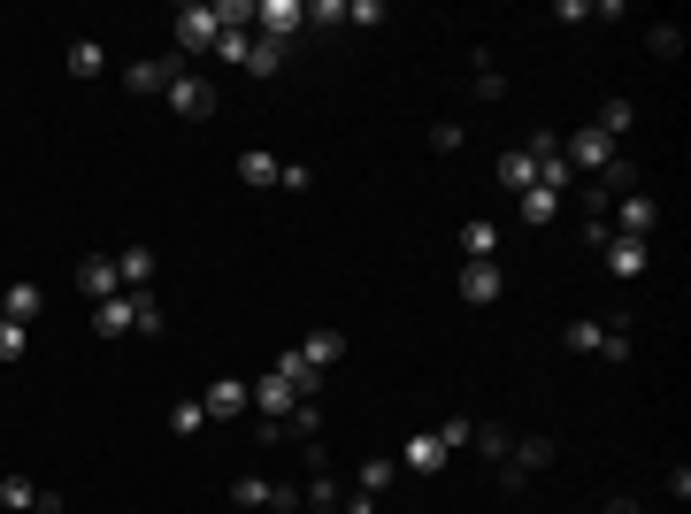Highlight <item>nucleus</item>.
I'll return each instance as SVG.
<instances>
[{
  "mask_svg": "<svg viewBox=\"0 0 691 514\" xmlns=\"http://www.w3.org/2000/svg\"><path fill=\"white\" fill-rule=\"evenodd\" d=\"M346 23H384V0H346Z\"/></svg>",
  "mask_w": 691,
  "mask_h": 514,
  "instance_id": "a19ab883",
  "label": "nucleus"
},
{
  "mask_svg": "<svg viewBox=\"0 0 691 514\" xmlns=\"http://www.w3.org/2000/svg\"><path fill=\"white\" fill-rule=\"evenodd\" d=\"M93 331H100V339H124V331H131V292H116V300H93Z\"/></svg>",
  "mask_w": 691,
  "mask_h": 514,
  "instance_id": "412c9836",
  "label": "nucleus"
},
{
  "mask_svg": "<svg viewBox=\"0 0 691 514\" xmlns=\"http://www.w3.org/2000/svg\"><path fill=\"white\" fill-rule=\"evenodd\" d=\"M246 392H254V415H262V422H285V415L300 407V392H293V384H285L277 368H269L262 384H246Z\"/></svg>",
  "mask_w": 691,
  "mask_h": 514,
  "instance_id": "f8f14e48",
  "label": "nucleus"
},
{
  "mask_svg": "<svg viewBox=\"0 0 691 514\" xmlns=\"http://www.w3.org/2000/svg\"><path fill=\"white\" fill-rule=\"evenodd\" d=\"M308 507H316V514H339V507H346V492L331 484V476H323V469L308 476Z\"/></svg>",
  "mask_w": 691,
  "mask_h": 514,
  "instance_id": "72a5a7b5",
  "label": "nucleus"
},
{
  "mask_svg": "<svg viewBox=\"0 0 691 514\" xmlns=\"http://www.w3.org/2000/svg\"><path fill=\"white\" fill-rule=\"evenodd\" d=\"M607 207H615V223H607L615 238H653V231H661V200H653V192H623V200H607Z\"/></svg>",
  "mask_w": 691,
  "mask_h": 514,
  "instance_id": "7ed1b4c3",
  "label": "nucleus"
},
{
  "mask_svg": "<svg viewBox=\"0 0 691 514\" xmlns=\"http://www.w3.org/2000/svg\"><path fill=\"white\" fill-rule=\"evenodd\" d=\"M215 0H184L177 8V62H192V54H215Z\"/></svg>",
  "mask_w": 691,
  "mask_h": 514,
  "instance_id": "f257e3e1",
  "label": "nucleus"
},
{
  "mask_svg": "<svg viewBox=\"0 0 691 514\" xmlns=\"http://www.w3.org/2000/svg\"><path fill=\"white\" fill-rule=\"evenodd\" d=\"M469 100H477V108H500V100H508V77L492 69V54H477V85H469Z\"/></svg>",
  "mask_w": 691,
  "mask_h": 514,
  "instance_id": "5701e85b",
  "label": "nucleus"
},
{
  "mask_svg": "<svg viewBox=\"0 0 691 514\" xmlns=\"http://www.w3.org/2000/svg\"><path fill=\"white\" fill-rule=\"evenodd\" d=\"M392 484H400V461H392V453H369L361 476H353V492H369V500H384Z\"/></svg>",
  "mask_w": 691,
  "mask_h": 514,
  "instance_id": "6ab92c4d",
  "label": "nucleus"
},
{
  "mask_svg": "<svg viewBox=\"0 0 691 514\" xmlns=\"http://www.w3.org/2000/svg\"><path fill=\"white\" fill-rule=\"evenodd\" d=\"M23 345H31V323H8L0 315V361H23Z\"/></svg>",
  "mask_w": 691,
  "mask_h": 514,
  "instance_id": "58836bf2",
  "label": "nucleus"
},
{
  "mask_svg": "<svg viewBox=\"0 0 691 514\" xmlns=\"http://www.w3.org/2000/svg\"><path fill=\"white\" fill-rule=\"evenodd\" d=\"M646 46H653L661 62H677V54H684V31H677V23H653V31H646Z\"/></svg>",
  "mask_w": 691,
  "mask_h": 514,
  "instance_id": "e433bc0d",
  "label": "nucleus"
},
{
  "mask_svg": "<svg viewBox=\"0 0 691 514\" xmlns=\"http://www.w3.org/2000/svg\"><path fill=\"white\" fill-rule=\"evenodd\" d=\"M231 507H300V492H293V484H269V476H238V484H231Z\"/></svg>",
  "mask_w": 691,
  "mask_h": 514,
  "instance_id": "1a4fd4ad",
  "label": "nucleus"
},
{
  "mask_svg": "<svg viewBox=\"0 0 691 514\" xmlns=\"http://www.w3.org/2000/svg\"><path fill=\"white\" fill-rule=\"evenodd\" d=\"M469 446H477V453H485V461L500 469V461L515 453V430H508V422H477V438H469Z\"/></svg>",
  "mask_w": 691,
  "mask_h": 514,
  "instance_id": "b1692460",
  "label": "nucleus"
},
{
  "mask_svg": "<svg viewBox=\"0 0 691 514\" xmlns=\"http://www.w3.org/2000/svg\"><path fill=\"white\" fill-rule=\"evenodd\" d=\"M116 277H124V292H147L155 285V246H124L116 254Z\"/></svg>",
  "mask_w": 691,
  "mask_h": 514,
  "instance_id": "a211bd4d",
  "label": "nucleus"
},
{
  "mask_svg": "<svg viewBox=\"0 0 691 514\" xmlns=\"http://www.w3.org/2000/svg\"><path fill=\"white\" fill-rule=\"evenodd\" d=\"M31 514H39V507H31Z\"/></svg>",
  "mask_w": 691,
  "mask_h": 514,
  "instance_id": "a18cd8bd",
  "label": "nucleus"
},
{
  "mask_svg": "<svg viewBox=\"0 0 691 514\" xmlns=\"http://www.w3.org/2000/svg\"><path fill=\"white\" fill-rule=\"evenodd\" d=\"M599 361H630V323H623V315L607 323V339H599Z\"/></svg>",
  "mask_w": 691,
  "mask_h": 514,
  "instance_id": "4c0bfd02",
  "label": "nucleus"
},
{
  "mask_svg": "<svg viewBox=\"0 0 691 514\" xmlns=\"http://www.w3.org/2000/svg\"><path fill=\"white\" fill-rule=\"evenodd\" d=\"M200 407H208V422H238V415L254 407V392H246V376H215V384L200 392Z\"/></svg>",
  "mask_w": 691,
  "mask_h": 514,
  "instance_id": "0eeeda50",
  "label": "nucleus"
},
{
  "mask_svg": "<svg viewBox=\"0 0 691 514\" xmlns=\"http://www.w3.org/2000/svg\"><path fill=\"white\" fill-rule=\"evenodd\" d=\"M469 438H477V422H469V415H446V422H438V446H446V453H454V446H469Z\"/></svg>",
  "mask_w": 691,
  "mask_h": 514,
  "instance_id": "ea45409f",
  "label": "nucleus"
},
{
  "mask_svg": "<svg viewBox=\"0 0 691 514\" xmlns=\"http://www.w3.org/2000/svg\"><path fill=\"white\" fill-rule=\"evenodd\" d=\"M392 461H400V476H438V469H446L454 453L438 446V430H415V438H407V446H400Z\"/></svg>",
  "mask_w": 691,
  "mask_h": 514,
  "instance_id": "6e6552de",
  "label": "nucleus"
},
{
  "mask_svg": "<svg viewBox=\"0 0 691 514\" xmlns=\"http://www.w3.org/2000/svg\"><path fill=\"white\" fill-rule=\"evenodd\" d=\"M300 353H308V368H323V376H331V368L346 361V331H308V339H300Z\"/></svg>",
  "mask_w": 691,
  "mask_h": 514,
  "instance_id": "aec40b11",
  "label": "nucleus"
},
{
  "mask_svg": "<svg viewBox=\"0 0 691 514\" xmlns=\"http://www.w3.org/2000/svg\"><path fill=\"white\" fill-rule=\"evenodd\" d=\"M277 170H285V162H277L269 147H246V154H238V176H246V184H277Z\"/></svg>",
  "mask_w": 691,
  "mask_h": 514,
  "instance_id": "c85d7f7f",
  "label": "nucleus"
},
{
  "mask_svg": "<svg viewBox=\"0 0 691 514\" xmlns=\"http://www.w3.org/2000/svg\"><path fill=\"white\" fill-rule=\"evenodd\" d=\"M108 69V46L100 39H70V77H100Z\"/></svg>",
  "mask_w": 691,
  "mask_h": 514,
  "instance_id": "bb28decb",
  "label": "nucleus"
},
{
  "mask_svg": "<svg viewBox=\"0 0 691 514\" xmlns=\"http://www.w3.org/2000/svg\"><path fill=\"white\" fill-rule=\"evenodd\" d=\"M238 69H254V77H277V69H285V46H269V39H254Z\"/></svg>",
  "mask_w": 691,
  "mask_h": 514,
  "instance_id": "7c9ffc66",
  "label": "nucleus"
},
{
  "mask_svg": "<svg viewBox=\"0 0 691 514\" xmlns=\"http://www.w3.org/2000/svg\"><path fill=\"white\" fill-rule=\"evenodd\" d=\"M430 147H438V154H454V147H469V131H461V124H438V131H430Z\"/></svg>",
  "mask_w": 691,
  "mask_h": 514,
  "instance_id": "79ce46f5",
  "label": "nucleus"
},
{
  "mask_svg": "<svg viewBox=\"0 0 691 514\" xmlns=\"http://www.w3.org/2000/svg\"><path fill=\"white\" fill-rule=\"evenodd\" d=\"M561 162H568V170H576V176H599V170H607V162H615V139L584 124V131H568V139H561Z\"/></svg>",
  "mask_w": 691,
  "mask_h": 514,
  "instance_id": "20e7f679",
  "label": "nucleus"
},
{
  "mask_svg": "<svg viewBox=\"0 0 691 514\" xmlns=\"http://www.w3.org/2000/svg\"><path fill=\"white\" fill-rule=\"evenodd\" d=\"M592 131H607V139L623 147V139L638 131V100H623V93H615V100H599V116H592Z\"/></svg>",
  "mask_w": 691,
  "mask_h": 514,
  "instance_id": "2eb2a0df",
  "label": "nucleus"
},
{
  "mask_svg": "<svg viewBox=\"0 0 691 514\" xmlns=\"http://www.w3.org/2000/svg\"><path fill=\"white\" fill-rule=\"evenodd\" d=\"M515 207H522V223H530V231H545V223L561 215V192H545V184H530V192H515Z\"/></svg>",
  "mask_w": 691,
  "mask_h": 514,
  "instance_id": "4be33fe9",
  "label": "nucleus"
},
{
  "mask_svg": "<svg viewBox=\"0 0 691 514\" xmlns=\"http://www.w3.org/2000/svg\"><path fill=\"white\" fill-rule=\"evenodd\" d=\"M39 308H46V292H39L31 277H15V285H0V315H8V323H39Z\"/></svg>",
  "mask_w": 691,
  "mask_h": 514,
  "instance_id": "4468645a",
  "label": "nucleus"
},
{
  "mask_svg": "<svg viewBox=\"0 0 691 514\" xmlns=\"http://www.w3.org/2000/svg\"><path fill=\"white\" fill-rule=\"evenodd\" d=\"M162 100H170V108L184 116V124H200V116H215V85H208V77H200L192 62H184V69L170 77V93H162Z\"/></svg>",
  "mask_w": 691,
  "mask_h": 514,
  "instance_id": "39448f33",
  "label": "nucleus"
},
{
  "mask_svg": "<svg viewBox=\"0 0 691 514\" xmlns=\"http://www.w3.org/2000/svg\"><path fill=\"white\" fill-rule=\"evenodd\" d=\"M131 331H139V339L162 331V300H155V292H131Z\"/></svg>",
  "mask_w": 691,
  "mask_h": 514,
  "instance_id": "2f4dec72",
  "label": "nucleus"
},
{
  "mask_svg": "<svg viewBox=\"0 0 691 514\" xmlns=\"http://www.w3.org/2000/svg\"><path fill=\"white\" fill-rule=\"evenodd\" d=\"M599 254H607V269H615V277H646V261H653V246H646V238H615V231H607V246H599Z\"/></svg>",
  "mask_w": 691,
  "mask_h": 514,
  "instance_id": "ddd939ff",
  "label": "nucleus"
},
{
  "mask_svg": "<svg viewBox=\"0 0 691 514\" xmlns=\"http://www.w3.org/2000/svg\"><path fill=\"white\" fill-rule=\"evenodd\" d=\"M170 430H177V438H200V430H208V407H200V399H177V407H170Z\"/></svg>",
  "mask_w": 691,
  "mask_h": 514,
  "instance_id": "473e14b6",
  "label": "nucleus"
},
{
  "mask_svg": "<svg viewBox=\"0 0 691 514\" xmlns=\"http://www.w3.org/2000/svg\"><path fill=\"white\" fill-rule=\"evenodd\" d=\"M277 376H285L300 399H316V392H323V368H308V353H300V345H285V353H277Z\"/></svg>",
  "mask_w": 691,
  "mask_h": 514,
  "instance_id": "dca6fc26",
  "label": "nucleus"
},
{
  "mask_svg": "<svg viewBox=\"0 0 691 514\" xmlns=\"http://www.w3.org/2000/svg\"><path fill=\"white\" fill-rule=\"evenodd\" d=\"M607 514H646V507H638V500H630V492H623V500H607Z\"/></svg>",
  "mask_w": 691,
  "mask_h": 514,
  "instance_id": "37998d69",
  "label": "nucleus"
},
{
  "mask_svg": "<svg viewBox=\"0 0 691 514\" xmlns=\"http://www.w3.org/2000/svg\"><path fill=\"white\" fill-rule=\"evenodd\" d=\"M500 292H508L500 261H461V300H469V308H492Z\"/></svg>",
  "mask_w": 691,
  "mask_h": 514,
  "instance_id": "9b49d317",
  "label": "nucleus"
},
{
  "mask_svg": "<svg viewBox=\"0 0 691 514\" xmlns=\"http://www.w3.org/2000/svg\"><path fill=\"white\" fill-rule=\"evenodd\" d=\"M177 69H184L177 54H147V62H131V69H124V93H139V100H162Z\"/></svg>",
  "mask_w": 691,
  "mask_h": 514,
  "instance_id": "423d86ee",
  "label": "nucleus"
},
{
  "mask_svg": "<svg viewBox=\"0 0 691 514\" xmlns=\"http://www.w3.org/2000/svg\"><path fill=\"white\" fill-rule=\"evenodd\" d=\"M246 46H254V31H215V62H231V69H238V62H246Z\"/></svg>",
  "mask_w": 691,
  "mask_h": 514,
  "instance_id": "c9c22d12",
  "label": "nucleus"
},
{
  "mask_svg": "<svg viewBox=\"0 0 691 514\" xmlns=\"http://www.w3.org/2000/svg\"><path fill=\"white\" fill-rule=\"evenodd\" d=\"M285 438H308V446H323V407H316V399H300V407L285 415Z\"/></svg>",
  "mask_w": 691,
  "mask_h": 514,
  "instance_id": "cd10ccee",
  "label": "nucleus"
},
{
  "mask_svg": "<svg viewBox=\"0 0 691 514\" xmlns=\"http://www.w3.org/2000/svg\"><path fill=\"white\" fill-rule=\"evenodd\" d=\"M500 184H508V192H530V184H538V154H530V147L500 154Z\"/></svg>",
  "mask_w": 691,
  "mask_h": 514,
  "instance_id": "393cba45",
  "label": "nucleus"
},
{
  "mask_svg": "<svg viewBox=\"0 0 691 514\" xmlns=\"http://www.w3.org/2000/svg\"><path fill=\"white\" fill-rule=\"evenodd\" d=\"M77 292H85V300H116V292H124L116 254H85V261H77Z\"/></svg>",
  "mask_w": 691,
  "mask_h": 514,
  "instance_id": "9d476101",
  "label": "nucleus"
},
{
  "mask_svg": "<svg viewBox=\"0 0 691 514\" xmlns=\"http://www.w3.org/2000/svg\"><path fill=\"white\" fill-rule=\"evenodd\" d=\"M461 254H469V261H500V231H492V215H469V223H461Z\"/></svg>",
  "mask_w": 691,
  "mask_h": 514,
  "instance_id": "f3484780",
  "label": "nucleus"
},
{
  "mask_svg": "<svg viewBox=\"0 0 691 514\" xmlns=\"http://www.w3.org/2000/svg\"><path fill=\"white\" fill-rule=\"evenodd\" d=\"M262 514H293V507H262Z\"/></svg>",
  "mask_w": 691,
  "mask_h": 514,
  "instance_id": "c03bdc74",
  "label": "nucleus"
},
{
  "mask_svg": "<svg viewBox=\"0 0 691 514\" xmlns=\"http://www.w3.org/2000/svg\"><path fill=\"white\" fill-rule=\"evenodd\" d=\"M599 339H607V323H568V331H561L568 353H599Z\"/></svg>",
  "mask_w": 691,
  "mask_h": 514,
  "instance_id": "f704fd0d",
  "label": "nucleus"
},
{
  "mask_svg": "<svg viewBox=\"0 0 691 514\" xmlns=\"http://www.w3.org/2000/svg\"><path fill=\"white\" fill-rule=\"evenodd\" d=\"M0 507L31 514V507H39V484H31V476H0Z\"/></svg>",
  "mask_w": 691,
  "mask_h": 514,
  "instance_id": "c756f323",
  "label": "nucleus"
},
{
  "mask_svg": "<svg viewBox=\"0 0 691 514\" xmlns=\"http://www.w3.org/2000/svg\"><path fill=\"white\" fill-rule=\"evenodd\" d=\"M300 31H308V8H300V0H254V39L293 46Z\"/></svg>",
  "mask_w": 691,
  "mask_h": 514,
  "instance_id": "f03ea898",
  "label": "nucleus"
},
{
  "mask_svg": "<svg viewBox=\"0 0 691 514\" xmlns=\"http://www.w3.org/2000/svg\"><path fill=\"white\" fill-rule=\"evenodd\" d=\"M592 184H599L607 200H623V192H638V162H630V154H615V162H607V170L592 176Z\"/></svg>",
  "mask_w": 691,
  "mask_h": 514,
  "instance_id": "a878e982",
  "label": "nucleus"
}]
</instances>
